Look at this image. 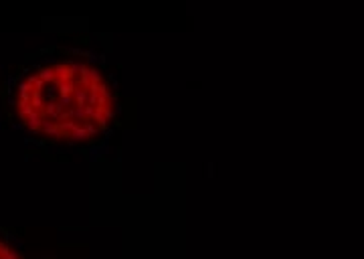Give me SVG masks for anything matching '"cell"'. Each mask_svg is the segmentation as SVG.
I'll list each match as a JSON object with an SVG mask.
<instances>
[{
    "mask_svg": "<svg viewBox=\"0 0 364 259\" xmlns=\"http://www.w3.org/2000/svg\"><path fill=\"white\" fill-rule=\"evenodd\" d=\"M13 104L28 132L65 144L95 140L117 112L112 81L77 55L51 57L26 69L14 83Z\"/></svg>",
    "mask_w": 364,
    "mask_h": 259,
    "instance_id": "1",
    "label": "cell"
},
{
    "mask_svg": "<svg viewBox=\"0 0 364 259\" xmlns=\"http://www.w3.org/2000/svg\"><path fill=\"white\" fill-rule=\"evenodd\" d=\"M0 259H23V255H21L18 249H14L9 241H4L0 237Z\"/></svg>",
    "mask_w": 364,
    "mask_h": 259,
    "instance_id": "2",
    "label": "cell"
}]
</instances>
